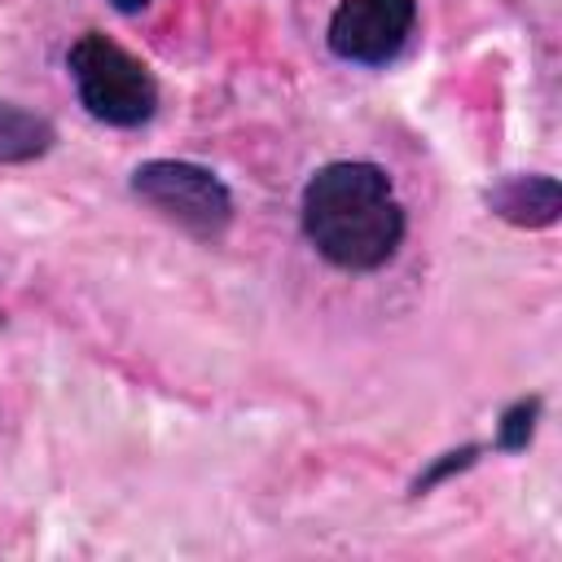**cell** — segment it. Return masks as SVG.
Segmentation results:
<instances>
[{"label": "cell", "instance_id": "obj_1", "mask_svg": "<svg viewBox=\"0 0 562 562\" xmlns=\"http://www.w3.org/2000/svg\"><path fill=\"white\" fill-rule=\"evenodd\" d=\"M299 228L307 246L338 272L386 268L408 233L391 171L369 158L321 162L299 193Z\"/></svg>", "mask_w": 562, "mask_h": 562}, {"label": "cell", "instance_id": "obj_2", "mask_svg": "<svg viewBox=\"0 0 562 562\" xmlns=\"http://www.w3.org/2000/svg\"><path fill=\"white\" fill-rule=\"evenodd\" d=\"M66 75L83 114L105 127H145L158 114L154 70L105 31H83L66 48Z\"/></svg>", "mask_w": 562, "mask_h": 562}, {"label": "cell", "instance_id": "obj_3", "mask_svg": "<svg viewBox=\"0 0 562 562\" xmlns=\"http://www.w3.org/2000/svg\"><path fill=\"white\" fill-rule=\"evenodd\" d=\"M127 193L158 220L176 224L198 241H220L237 215L233 189L220 171L193 158H145L127 171Z\"/></svg>", "mask_w": 562, "mask_h": 562}, {"label": "cell", "instance_id": "obj_4", "mask_svg": "<svg viewBox=\"0 0 562 562\" xmlns=\"http://www.w3.org/2000/svg\"><path fill=\"white\" fill-rule=\"evenodd\" d=\"M417 31V0H338L325 22V44L347 66H391Z\"/></svg>", "mask_w": 562, "mask_h": 562}, {"label": "cell", "instance_id": "obj_5", "mask_svg": "<svg viewBox=\"0 0 562 562\" xmlns=\"http://www.w3.org/2000/svg\"><path fill=\"white\" fill-rule=\"evenodd\" d=\"M483 202L492 206L496 220H509L518 228H549L562 211V189L553 176L531 171V176H505L483 193Z\"/></svg>", "mask_w": 562, "mask_h": 562}, {"label": "cell", "instance_id": "obj_6", "mask_svg": "<svg viewBox=\"0 0 562 562\" xmlns=\"http://www.w3.org/2000/svg\"><path fill=\"white\" fill-rule=\"evenodd\" d=\"M57 145V127L22 101L0 97V162H35Z\"/></svg>", "mask_w": 562, "mask_h": 562}, {"label": "cell", "instance_id": "obj_7", "mask_svg": "<svg viewBox=\"0 0 562 562\" xmlns=\"http://www.w3.org/2000/svg\"><path fill=\"white\" fill-rule=\"evenodd\" d=\"M540 395H522V400H514L501 417H496V439H492V448L496 452H522L527 443H531V435H536V426H540Z\"/></svg>", "mask_w": 562, "mask_h": 562}, {"label": "cell", "instance_id": "obj_8", "mask_svg": "<svg viewBox=\"0 0 562 562\" xmlns=\"http://www.w3.org/2000/svg\"><path fill=\"white\" fill-rule=\"evenodd\" d=\"M479 452H483L479 443H465L461 452H443V457H439V461H435V465H430L426 474H417V483H413V496H422L426 487H435V483H443L448 474H457V470H465V465H474V461H479Z\"/></svg>", "mask_w": 562, "mask_h": 562}, {"label": "cell", "instance_id": "obj_9", "mask_svg": "<svg viewBox=\"0 0 562 562\" xmlns=\"http://www.w3.org/2000/svg\"><path fill=\"white\" fill-rule=\"evenodd\" d=\"M149 4H154V0H110V9H114V13H127V18L140 13V9H149Z\"/></svg>", "mask_w": 562, "mask_h": 562}]
</instances>
